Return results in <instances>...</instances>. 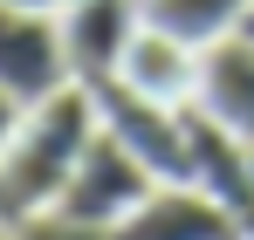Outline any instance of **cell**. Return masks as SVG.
<instances>
[{
  "label": "cell",
  "mask_w": 254,
  "mask_h": 240,
  "mask_svg": "<svg viewBox=\"0 0 254 240\" xmlns=\"http://www.w3.org/2000/svg\"><path fill=\"white\" fill-rule=\"evenodd\" d=\"M0 240H14V227H0Z\"/></svg>",
  "instance_id": "obj_14"
},
{
  "label": "cell",
  "mask_w": 254,
  "mask_h": 240,
  "mask_svg": "<svg viewBox=\"0 0 254 240\" xmlns=\"http://www.w3.org/2000/svg\"><path fill=\"white\" fill-rule=\"evenodd\" d=\"M103 103V130L124 144L130 158L151 165L158 185H192V110H172V103H151L124 82L96 89Z\"/></svg>",
  "instance_id": "obj_2"
},
{
  "label": "cell",
  "mask_w": 254,
  "mask_h": 240,
  "mask_svg": "<svg viewBox=\"0 0 254 240\" xmlns=\"http://www.w3.org/2000/svg\"><path fill=\"white\" fill-rule=\"evenodd\" d=\"M0 7H21V14H62L69 0H0Z\"/></svg>",
  "instance_id": "obj_12"
},
{
  "label": "cell",
  "mask_w": 254,
  "mask_h": 240,
  "mask_svg": "<svg viewBox=\"0 0 254 240\" xmlns=\"http://www.w3.org/2000/svg\"><path fill=\"white\" fill-rule=\"evenodd\" d=\"M241 41H254V7H248V21H241Z\"/></svg>",
  "instance_id": "obj_13"
},
{
  "label": "cell",
  "mask_w": 254,
  "mask_h": 240,
  "mask_svg": "<svg viewBox=\"0 0 254 240\" xmlns=\"http://www.w3.org/2000/svg\"><path fill=\"white\" fill-rule=\"evenodd\" d=\"M110 240H241V227L206 185H158Z\"/></svg>",
  "instance_id": "obj_6"
},
{
  "label": "cell",
  "mask_w": 254,
  "mask_h": 240,
  "mask_svg": "<svg viewBox=\"0 0 254 240\" xmlns=\"http://www.w3.org/2000/svg\"><path fill=\"white\" fill-rule=\"evenodd\" d=\"M199 110L254 151V41H220L199 62Z\"/></svg>",
  "instance_id": "obj_8"
},
{
  "label": "cell",
  "mask_w": 254,
  "mask_h": 240,
  "mask_svg": "<svg viewBox=\"0 0 254 240\" xmlns=\"http://www.w3.org/2000/svg\"><path fill=\"white\" fill-rule=\"evenodd\" d=\"M158 192V179H151V165L130 158L124 144L110 137V130H96V144L83 151L76 165V179H69V192L55 213H69V220H83V227H103V234H117L137 206Z\"/></svg>",
  "instance_id": "obj_3"
},
{
  "label": "cell",
  "mask_w": 254,
  "mask_h": 240,
  "mask_svg": "<svg viewBox=\"0 0 254 240\" xmlns=\"http://www.w3.org/2000/svg\"><path fill=\"white\" fill-rule=\"evenodd\" d=\"M199 48H186V41H172L165 28H137V41L124 48V69L117 82L137 89V96H151V103H172V110H192L199 103Z\"/></svg>",
  "instance_id": "obj_7"
},
{
  "label": "cell",
  "mask_w": 254,
  "mask_h": 240,
  "mask_svg": "<svg viewBox=\"0 0 254 240\" xmlns=\"http://www.w3.org/2000/svg\"><path fill=\"white\" fill-rule=\"evenodd\" d=\"M76 82L69 69V41H62V21L55 14H21V7H0V89L35 110L48 96H62Z\"/></svg>",
  "instance_id": "obj_4"
},
{
  "label": "cell",
  "mask_w": 254,
  "mask_h": 240,
  "mask_svg": "<svg viewBox=\"0 0 254 240\" xmlns=\"http://www.w3.org/2000/svg\"><path fill=\"white\" fill-rule=\"evenodd\" d=\"M21 117H28V110H21V103H14V96L0 89V158H7V144H14V130H21Z\"/></svg>",
  "instance_id": "obj_11"
},
{
  "label": "cell",
  "mask_w": 254,
  "mask_h": 240,
  "mask_svg": "<svg viewBox=\"0 0 254 240\" xmlns=\"http://www.w3.org/2000/svg\"><path fill=\"white\" fill-rule=\"evenodd\" d=\"M14 240H110L103 227H83V220H69V213H35V220H21Z\"/></svg>",
  "instance_id": "obj_10"
},
{
  "label": "cell",
  "mask_w": 254,
  "mask_h": 240,
  "mask_svg": "<svg viewBox=\"0 0 254 240\" xmlns=\"http://www.w3.org/2000/svg\"><path fill=\"white\" fill-rule=\"evenodd\" d=\"M55 21H62V41H69V69H76V82H89V89H110V82H117L124 48L137 41V28H144L137 0H69Z\"/></svg>",
  "instance_id": "obj_5"
},
{
  "label": "cell",
  "mask_w": 254,
  "mask_h": 240,
  "mask_svg": "<svg viewBox=\"0 0 254 240\" xmlns=\"http://www.w3.org/2000/svg\"><path fill=\"white\" fill-rule=\"evenodd\" d=\"M248 7L254 0H137L144 28H165L172 41H186V48H199V55L241 35Z\"/></svg>",
  "instance_id": "obj_9"
},
{
  "label": "cell",
  "mask_w": 254,
  "mask_h": 240,
  "mask_svg": "<svg viewBox=\"0 0 254 240\" xmlns=\"http://www.w3.org/2000/svg\"><path fill=\"white\" fill-rule=\"evenodd\" d=\"M96 130H103V103H96L89 82H69L62 96L35 103L21 117V130H14L7 158H0V227L55 213L69 179H76V165H83V151L96 144Z\"/></svg>",
  "instance_id": "obj_1"
}]
</instances>
